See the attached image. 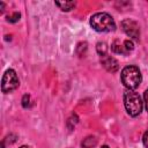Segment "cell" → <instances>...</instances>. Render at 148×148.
<instances>
[{
    "instance_id": "8992f818",
    "label": "cell",
    "mask_w": 148,
    "mask_h": 148,
    "mask_svg": "<svg viewBox=\"0 0 148 148\" xmlns=\"http://www.w3.org/2000/svg\"><path fill=\"white\" fill-rule=\"evenodd\" d=\"M134 49V44L132 40L130 39H124V40H120V39H116L112 44H111V50L114 52V53H118V54H123V56H127L130 54Z\"/></svg>"
},
{
    "instance_id": "e0dca14e",
    "label": "cell",
    "mask_w": 148,
    "mask_h": 148,
    "mask_svg": "<svg viewBox=\"0 0 148 148\" xmlns=\"http://www.w3.org/2000/svg\"><path fill=\"white\" fill-rule=\"evenodd\" d=\"M102 148H109V146H106V145H104V146H102Z\"/></svg>"
},
{
    "instance_id": "4fadbf2b",
    "label": "cell",
    "mask_w": 148,
    "mask_h": 148,
    "mask_svg": "<svg viewBox=\"0 0 148 148\" xmlns=\"http://www.w3.org/2000/svg\"><path fill=\"white\" fill-rule=\"evenodd\" d=\"M22 106L24 109H27V108L30 106V96L28 94L23 95V97H22Z\"/></svg>"
},
{
    "instance_id": "277c9868",
    "label": "cell",
    "mask_w": 148,
    "mask_h": 148,
    "mask_svg": "<svg viewBox=\"0 0 148 148\" xmlns=\"http://www.w3.org/2000/svg\"><path fill=\"white\" fill-rule=\"evenodd\" d=\"M20 82H18V77L16 75V72L12 68L7 69L2 76V81H1V90L5 94H9L12 91H14L17 87H18Z\"/></svg>"
},
{
    "instance_id": "5bb4252c",
    "label": "cell",
    "mask_w": 148,
    "mask_h": 148,
    "mask_svg": "<svg viewBox=\"0 0 148 148\" xmlns=\"http://www.w3.org/2000/svg\"><path fill=\"white\" fill-rule=\"evenodd\" d=\"M142 142H143V146L146 148H148V131H146L142 135Z\"/></svg>"
},
{
    "instance_id": "52a82bcc",
    "label": "cell",
    "mask_w": 148,
    "mask_h": 148,
    "mask_svg": "<svg viewBox=\"0 0 148 148\" xmlns=\"http://www.w3.org/2000/svg\"><path fill=\"white\" fill-rule=\"evenodd\" d=\"M101 64H102V66H103L108 72H110V73H114V72H117L118 68H119L118 61H117L113 57H111V56H109V54H105V56L101 57Z\"/></svg>"
},
{
    "instance_id": "7c38bea8",
    "label": "cell",
    "mask_w": 148,
    "mask_h": 148,
    "mask_svg": "<svg viewBox=\"0 0 148 148\" xmlns=\"http://www.w3.org/2000/svg\"><path fill=\"white\" fill-rule=\"evenodd\" d=\"M20 17H21V14H20L18 12H15V13H13L12 15L7 16V21L10 22V23H16V22L20 20Z\"/></svg>"
},
{
    "instance_id": "8fae6325",
    "label": "cell",
    "mask_w": 148,
    "mask_h": 148,
    "mask_svg": "<svg viewBox=\"0 0 148 148\" xmlns=\"http://www.w3.org/2000/svg\"><path fill=\"white\" fill-rule=\"evenodd\" d=\"M86 51H87V43L86 42H82V43H79L77 46H76V53L79 57H83L86 54Z\"/></svg>"
},
{
    "instance_id": "3957f363",
    "label": "cell",
    "mask_w": 148,
    "mask_h": 148,
    "mask_svg": "<svg viewBox=\"0 0 148 148\" xmlns=\"http://www.w3.org/2000/svg\"><path fill=\"white\" fill-rule=\"evenodd\" d=\"M124 105L127 111V113L131 117H136L141 113L143 103L141 101V97L138 92L134 90H126L124 92Z\"/></svg>"
},
{
    "instance_id": "ba28073f",
    "label": "cell",
    "mask_w": 148,
    "mask_h": 148,
    "mask_svg": "<svg viewBox=\"0 0 148 148\" xmlns=\"http://www.w3.org/2000/svg\"><path fill=\"white\" fill-rule=\"evenodd\" d=\"M56 5L62 12H69L75 7V1H56Z\"/></svg>"
},
{
    "instance_id": "7a4b0ae2",
    "label": "cell",
    "mask_w": 148,
    "mask_h": 148,
    "mask_svg": "<svg viewBox=\"0 0 148 148\" xmlns=\"http://www.w3.org/2000/svg\"><path fill=\"white\" fill-rule=\"evenodd\" d=\"M120 79L123 84L128 90H134L140 86L142 76L140 69L136 66H126L120 73Z\"/></svg>"
},
{
    "instance_id": "2e32d148",
    "label": "cell",
    "mask_w": 148,
    "mask_h": 148,
    "mask_svg": "<svg viewBox=\"0 0 148 148\" xmlns=\"http://www.w3.org/2000/svg\"><path fill=\"white\" fill-rule=\"evenodd\" d=\"M20 148H30V147H28V146H21Z\"/></svg>"
},
{
    "instance_id": "9a60e30c",
    "label": "cell",
    "mask_w": 148,
    "mask_h": 148,
    "mask_svg": "<svg viewBox=\"0 0 148 148\" xmlns=\"http://www.w3.org/2000/svg\"><path fill=\"white\" fill-rule=\"evenodd\" d=\"M143 102H145V108L148 111V89L143 92Z\"/></svg>"
},
{
    "instance_id": "5b68a950",
    "label": "cell",
    "mask_w": 148,
    "mask_h": 148,
    "mask_svg": "<svg viewBox=\"0 0 148 148\" xmlns=\"http://www.w3.org/2000/svg\"><path fill=\"white\" fill-rule=\"evenodd\" d=\"M121 28H123L124 32L127 36H130L132 39L139 42V39H140V27L134 20L126 18V20L121 21Z\"/></svg>"
},
{
    "instance_id": "30bf717a",
    "label": "cell",
    "mask_w": 148,
    "mask_h": 148,
    "mask_svg": "<svg viewBox=\"0 0 148 148\" xmlns=\"http://www.w3.org/2000/svg\"><path fill=\"white\" fill-rule=\"evenodd\" d=\"M96 51H97V53H98L101 57H103V56H105L106 52H108V45H106L104 42H99V43H97V45H96Z\"/></svg>"
},
{
    "instance_id": "6da1fadb",
    "label": "cell",
    "mask_w": 148,
    "mask_h": 148,
    "mask_svg": "<svg viewBox=\"0 0 148 148\" xmlns=\"http://www.w3.org/2000/svg\"><path fill=\"white\" fill-rule=\"evenodd\" d=\"M90 25L98 32H109L116 29V22L108 13H96L90 17Z\"/></svg>"
},
{
    "instance_id": "9c48e42d",
    "label": "cell",
    "mask_w": 148,
    "mask_h": 148,
    "mask_svg": "<svg viewBox=\"0 0 148 148\" xmlns=\"http://www.w3.org/2000/svg\"><path fill=\"white\" fill-rule=\"evenodd\" d=\"M97 145V139L92 135H89L87 138L83 139V141L81 142L82 148H94Z\"/></svg>"
}]
</instances>
